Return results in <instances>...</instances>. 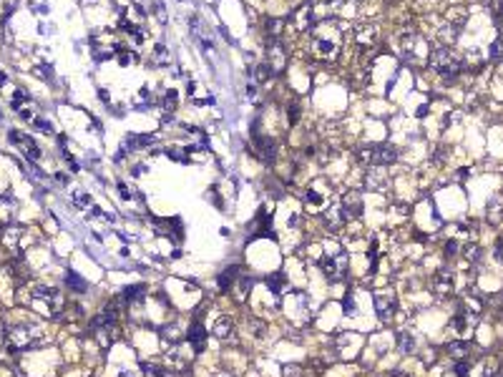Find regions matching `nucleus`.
I'll return each instance as SVG.
<instances>
[{
  "instance_id": "f257e3e1",
  "label": "nucleus",
  "mask_w": 503,
  "mask_h": 377,
  "mask_svg": "<svg viewBox=\"0 0 503 377\" xmlns=\"http://www.w3.org/2000/svg\"><path fill=\"white\" fill-rule=\"evenodd\" d=\"M430 68L443 78V81H453L460 71H463V58L458 53H453L448 46H440V48H433L430 51V58H428Z\"/></svg>"
},
{
  "instance_id": "f03ea898",
  "label": "nucleus",
  "mask_w": 503,
  "mask_h": 377,
  "mask_svg": "<svg viewBox=\"0 0 503 377\" xmlns=\"http://www.w3.org/2000/svg\"><path fill=\"white\" fill-rule=\"evenodd\" d=\"M31 304L43 317H58L66 309V299H63L61 289H53V287H36L31 292Z\"/></svg>"
},
{
  "instance_id": "7ed1b4c3",
  "label": "nucleus",
  "mask_w": 503,
  "mask_h": 377,
  "mask_svg": "<svg viewBox=\"0 0 503 377\" xmlns=\"http://www.w3.org/2000/svg\"><path fill=\"white\" fill-rule=\"evenodd\" d=\"M43 342H46V337L38 327H11V329H6V347L11 352H28Z\"/></svg>"
},
{
  "instance_id": "20e7f679",
  "label": "nucleus",
  "mask_w": 503,
  "mask_h": 377,
  "mask_svg": "<svg viewBox=\"0 0 503 377\" xmlns=\"http://www.w3.org/2000/svg\"><path fill=\"white\" fill-rule=\"evenodd\" d=\"M319 272L322 277L334 284V282H343L348 277V254L345 252H338V254H327L322 262H319Z\"/></svg>"
},
{
  "instance_id": "39448f33",
  "label": "nucleus",
  "mask_w": 503,
  "mask_h": 377,
  "mask_svg": "<svg viewBox=\"0 0 503 377\" xmlns=\"http://www.w3.org/2000/svg\"><path fill=\"white\" fill-rule=\"evenodd\" d=\"M314 31V28H312ZM312 56L314 58H319V61H324V63H329V61H334L340 56V38L338 36H322L319 31H314V38H312Z\"/></svg>"
},
{
  "instance_id": "423d86ee",
  "label": "nucleus",
  "mask_w": 503,
  "mask_h": 377,
  "mask_svg": "<svg viewBox=\"0 0 503 377\" xmlns=\"http://www.w3.org/2000/svg\"><path fill=\"white\" fill-rule=\"evenodd\" d=\"M340 212L345 217V222H358L363 217V194L360 192H345L343 202H340Z\"/></svg>"
},
{
  "instance_id": "0eeeda50",
  "label": "nucleus",
  "mask_w": 503,
  "mask_h": 377,
  "mask_svg": "<svg viewBox=\"0 0 503 377\" xmlns=\"http://www.w3.org/2000/svg\"><path fill=\"white\" fill-rule=\"evenodd\" d=\"M8 141H11V143H16V146L23 151V156H26V158H31V161H38V158H41V148H38V143H36V141H33L28 133L11 128V131H8Z\"/></svg>"
},
{
  "instance_id": "6e6552de",
  "label": "nucleus",
  "mask_w": 503,
  "mask_h": 377,
  "mask_svg": "<svg viewBox=\"0 0 503 377\" xmlns=\"http://www.w3.org/2000/svg\"><path fill=\"white\" fill-rule=\"evenodd\" d=\"M287 48L279 43V38H272L267 46V66L272 68V73H282L287 68Z\"/></svg>"
},
{
  "instance_id": "1a4fd4ad",
  "label": "nucleus",
  "mask_w": 503,
  "mask_h": 377,
  "mask_svg": "<svg viewBox=\"0 0 503 377\" xmlns=\"http://www.w3.org/2000/svg\"><path fill=\"white\" fill-rule=\"evenodd\" d=\"M365 186L373 192H385L390 186V171L388 166H368L365 168Z\"/></svg>"
},
{
  "instance_id": "9d476101",
  "label": "nucleus",
  "mask_w": 503,
  "mask_h": 377,
  "mask_svg": "<svg viewBox=\"0 0 503 377\" xmlns=\"http://www.w3.org/2000/svg\"><path fill=\"white\" fill-rule=\"evenodd\" d=\"M289 26L299 33L304 31H312L314 28V8L312 6H299L292 16H289Z\"/></svg>"
},
{
  "instance_id": "9b49d317",
  "label": "nucleus",
  "mask_w": 503,
  "mask_h": 377,
  "mask_svg": "<svg viewBox=\"0 0 503 377\" xmlns=\"http://www.w3.org/2000/svg\"><path fill=\"white\" fill-rule=\"evenodd\" d=\"M453 282H455V274H453L448 267H443V269H438V272L433 274L430 287H433V292H435L438 297H448V294H453Z\"/></svg>"
},
{
  "instance_id": "f8f14e48",
  "label": "nucleus",
  "mask_w": 503,
  "mask_h": 377,
  "mask_svg": "<svg viewBox=\"0 0 503 377\" xmlns=\"http://www.w3.org/2000/svg\"><path fill=\"white\" fill-rule=\"evenodd\" d=\"M375 307H378V317L388 324L398 309V302H395L393 292H383V294H375Z\"/></svg>"
},
{
  "instance_id": "ddd939ff",
  "label": "nucleus",
  "mask_w": 503,
  "mask_h": 377,
  "mask_svg": "<svg viewBox=\"0 0 503 377\" xmlns=\"http://www.w3.org/2000/svg\"><path fill=\"white\" fill-rule=\"evenodd\" d=\"M254 153H257L264 163H272L274 156H277V143H274L269 136H259V133H254Z\"/></svg>"
},
{
  "instance_id": "4468645a",
  "label": "nucleus",
  "mask_w": 503,
  "mask_h": 377,
  "mask_svg": "<svg viewBox=\"0 0 503 377\" xmlns=\"http://www.w3.org/2000/svg\"><path fill=\"white\" fill-rule=\"evenodd\" d=\"M398 161V148L390 143L373 146V163L370 166H393Z\"/></svg>"
},
{
  "instance_id": "2eb2a0df",
  "label": "nucleus",
  "mask_w": 503,
  "mask_h": 377,
  "mask_svg": "<svg viewBox=\"0 0 503 377\" xmlns=\"http://www.w3.org/2000/svg\"><path fill=\"white\" fill-rule=\"evenodd\" d=\"M148 66L151 68H166V66H172V53H169V48H166L163 43H156L151 51H148Z\"/></svg>"
},
{
  "instance_id": "dca6fc26",
  "label": "nucleus",
  "mask_w": 503,
  "mask_h": 377,
  "mask_svg": "<svg viewBox=\"0 0 503 377\" xmlns=\"http://www.w3.org/2000/svg\"><path fill=\"white\" fill-rule=\"evenodd\" d=\"M187 339L192 344L194 352H204L207 347V329L202 327V322H192V327L187 329Z\"/></svg>"
},
{
  "instance_id": "f3484780",
  "label": "nucleus",
  "mask_w": 503,
  "mask_h": 377,
  "mask_svg": "<svg viewBox=\"0 0 503 377\" xmlns=\"http://www.w3.org/2000/svg\"><path fill=\"white\" fill-rule=\"evenodd\" d=\"M375 41H378V28L375 26H360L355 31V43L360 48H373Z\"/></svg>"
},
{
  "instance_id": "a211bd4d",
  "label": "nucleus",
  "mask_w": 503,
  "mask_h": 377,
  "mask_svg": "<svg viewBox=\"0 0 503 377\" xmlns=\"http://www.w3.org/2000/svg\"><path fill=\"white\" fill-rule=\"evenodd\" d=\"M304 207H307V212H324V209H327V199L317 192V188H307V194H304Z\"/></svg>"
},
{
  "instance_id": "6ab92c4d",
  "label": "nucleus",
  "mask_w": 503,
  "mask_h": 377,
  "mask_svg": "<svg viewBox=\"0 0 503 377\" xmlns=\"http://www.w3.org/2000/svg\"><path fill=\"white\" fill-rule=\"evenodd\" d=\"M158 106H161V111L166 113V116H174V111H177V106H179V93L174 91V88H169V91H163V96H161V101H158Z\"/></svg>"
},
{
  "instance_id": "aec40b11",
  "label": "nucleus",
  "mask_w": 503,
  "mask_h": 377,
  "mask_svg": "<svg viewBox=\"0 0 503 377\" xmlns=\"http://www.w3.org/2000/svg\"><path fill=\"white\" fill-rule=\"evenodd\" d=\"M214 334H217L219 339H229V337L234 334V322H232V317H219V319L214 322Z\"/></svg>"
},
{
  "instance_id": "412c9836",
  "label": "nucleus",
  "mask_w": 503,
  "mask_h": 377,
  "mask_svg": "<svg viewBox=\"0 0 503 377\" xmlns=\"http://www.w3.org/2000/svg\"><path fill=\"white\" fill-rule=\"evenodd\" d=\"M395 342H398V349H400V352H405V354L415 352V337H413L408 329L395 332Z\"/></svg>"
},
{
  "instance_id": "4be33fe9",
  "label": "nucleus",
  "mask_w": 503,
  "mask_h": 377,
  "mask_svg": "<svg viewBox=\"0 0 503 377\" xmlns=\"http://www.w3.org/2000/svg\"><path fill=\"white\" fill-rule=\"evenodd\" d=\"M31 106V96L23 91V88H13V93H11V108L13 111H23V108H28Z\"/></svg>"
},
{
  "instance_id": "5701e85b",
  "label": "nucleus",
  "mask_w": 503,
  "mask_h": 377,
  "mask_svg": "<svg viewBox=\"0 0 503 377\" xmlns=\"http://www.w3.org/2000/svg\"><path fill=\"white\" fill-rule=\"evenodd\" d=\"M143 369V377H174V369L163 367V364H151V362H143L141 364Z\"/></svg>"
},
{
  "instance_id": "b1692460",
  "label": "nucleus",
  "mask_w": 503,
  "mask_h": 377,
  "mask_svg": "<svg viewBox=\"0 0 503 377\" xmlns=\"http://www.w3.org/2000/svg\"><path fill=\"white\" fill-rule=\"evenodd\" d=\"M66 284L71 287V292H76V294H83V292H88V284H86V279L83 277H78L73 269H68L66 272Z\"/></svg>"
},
{
  "instance_id": "393cba45",
  "label": "nucleus",
  "mask_w": 503,
  "mask_h": 377,
  "mask_svg": "<svg viewBox=\"0 0 503 377\" xmlns=\"http://www.w3.org/2000/svg\"><path fill=\"white\" fill-rule=\"evenodd\" d=\"M470 342H465V339H458V342H450V347H448V352H450V357L453 359H465L468 357V352H470Z\"/></svg>"
},
{
  "instance_id": "a878e982",
  "label": "nucleus",
  "mask_w": 503,
  "mask_h": 377,
  "mask_svg": "<svg viewBox=\"0 0 503 377\" xmlns=\"http://www.w3.org/2000/svg\"><path fill=\"white\" fill-rule=\"evenodd\" d=\"M272 76H274V73H272V68H269L267 63H259V66H254V68H252V78H254V83H257V86L267 83Z\"/></svg>"
},
{
  "instance_id": "bb28decb",
  "label": "nucleus",
  "mask_w": 503,
  "mask_h": 377,
  "mask_svg": "<svg viewBox=\"0 0 503 377\" xmlns=\"http://www.w3.org/2000/svg\"><path fill=\"white\" fill-rule=\"evenodd\" d=\"M267 287H269V292H274V294L284 292V274H282V272L269 274V277H267Z\"/></svg>"
},
{
  "instance_id": "cd10ccee",
  "label": "nucleus",
  "mask_w": 503,
  "mask_h": 377,
  "mask_svg": "<svg viewBox=\"0 0 503 377\" xmlns=\"http://www.w3.org/2000/svg\"><path fill=\"white\" fill-rule=\"evenodd\" d=\"M169 158H174V161H179V163H189L192 158H189V153H187V148H179V146H172V148H166L163 151Z\"/></svg>"
},
{
  "instance_id": "c85d7f7f",
  "label": "nucleus",
  "mask_w": 503,
  "mask_h": 377,
  "mask_svg": "<svg viewBox=\"0 0 503 377\" xmlns=\"http://www.w3.org/2000/svg\"><path fill=\"white\" fill-rule=\"evenodd\" d=\"M71 202H73L78 209H88V207H91V197L83 192V188H76V192L71 194Z\"/></svg>"
},
{
  "instance_id": "c756f323",
  "label": "nucleus",
  "mask_w": 503,
  "mask_h": 377,
  "mask_svg": "<svg viewBox=\"0 0 503 377\" xmlns=\"http://www.w3.org/2000/svg\"><path fill=\"white\" fill-rule=\"evenodd\" d=\"M153 103V91L148 88V86H143L141 91H138V96H136V106L138 108H146V106H151Z\"/></svg>"
},
{
  "instance_id": "7c9ffc66",
  "label": "nucleus",
  "mask_w": 503,
  "mask_h": 377,
  "mask_svg": "<svg viewBox=\"0 0 503 377\" xmlns=\"http://www.w3.org/2000/svg\"><path fill=\"white\" fill-rule=\"evenodd\" d=\"M21 234H23V232H21L18 227H8V229L3 232V244H6V247H16L18 239H21Z\"/></svg>"
},
{
  "instance_id": "2f4dec72",
  "label": "nucleus",
  "mask_w": 503,
  "mask_h": 377,
  "mask_svg": "<svg viewBox=\"0 0 503 377\" xmlns=\"http://www.w3.org/2000/svg\"><path fill=\"white\" fill-rule=\"evenodd\" d=\"M282 28H284V23H282L279 18H269V21H267V33H269L272 38H279V36H282Z\"/></svg>"
},
{
  "instance_id": "473e14b6",
  "label": "nucleus",
  "mask_w": 503,
  "mask_h": 377,
  "mask_svg": "<svg viewBox=\"0 0 503 377\" xmlns=\"http://www.w3.org/2000/svg\"><path fill=\"white\" fill-rule=\"evenodd\" d=\"M232 287H237V297H239V299H244V297H247V292H249V287H252V279H249V277H239V279H237V284H232Z\"/></svg>"
},
{
  "instance_id": "72a5a7b5",
  "label": "nucleus",
  "mask_w": 503,
  "mask_h": 377,
  "mask_svg": "<svg viewBox=\"0 0 503 377\" xmlns=\"http://www.w3.org/2000/svg\"><path fill=\"white\" fill-rule=\"evenodd\" d=\"M31 123H33V126H36L41 133H53V123H51L48 118H43V116H36Z\"/></svg>"
},
{
  "instance_id": "f704fd0d",
  "label": "nucleus",
  "mask_w": 503,
  "mask_h": 377,
  "mask_svg": "<svg viewBox=\"0 0 503 377\" xmlns=\"http://www.w3.org/2000/svg\"><path fill=\"white\" fill-rule=\"evenodd\" d=\"M463 257H465L468 262H478V259L483 257V252H480V247H478V244H468V247L463 249Z\"/></svg>"
},
{
  "instance_id": "c9c22d12",
  "label": "nucleus",
  "mask_w": 503,
  "mask_h": 377,
  "mask_svg": "<svg viewBox=\"0 0 503 377\" xmlns=\"http://www.w3.org/2000/svg\"><path fill=\"white\" fill-rule=\"evenodd\" d=\"M116 188H118V197H121L123 202H131V199H133V192H131V188H128L123 181H118V183H116Z\"/></svg>"
},
{
  "instance_id": "e433bc0d",
  "label": "nucleus",
  "mask_w": 503,
  "mask_h": 377,
  "mask_svg": "<svg viewBox=\"0 0 503 377\" xmlns=\"http://www.w3.org/2000/svg\"><path fill=\"white\" fill-rule=\"evenodd\" d=\"M287 121H289V123H297V121H299V106H297V103H289V106H287Z\"/></svg>"
},
{
  "instance_id": "4c0bfd02",
  "label": "nucleus",
  "mask_w": 503,
  "mask_h": 377,
  "mask_svg": "<svg viewBox=\"0 0 503 377\" xmlns=\"http://www.w3.org/2000/svg\"><path fill=\"white\" fill-rule=\"evenodd\" d=\"M153 16L158 18V23H166V8H163V3H156V6H153Z\"/></svg>"
},
{
  "instance_id": "58836bf2",
  "label": "nucleus",
  "mask_w": 503,
  "mask_h": 377,
  "mask_svg": "<svg viewBox=\"0 0 503 377\" xmlns=\"http://www.w3.org/2000/svg\"><path fill=\"white\" fill-rule=\"evenodd\" d=\"M458 247H460V244H458L455 239L445 242V257H455V254H458Z\"/></svg>"
},
{
  "instance_id": "ea45409f",
  "label": "nucleus",
  "mask_w": 503,
  "mask_h": 377,
  "mask_svg": "<svg viewBox=\"0 0 503 377\" xmlns=\"http://www.w3.org/2000/svg\"><path fill=\"white\" fill-rule=\"evenodd\" d=\"M490 11H493V16L503 18V0H490Z\"/></svg>"
},
{
  "instance_id": "a19ab883",
  "label": "nucleus",
  "mask_w": 503,
  "mask_h": 377,
  "mask_svg": "<svg viewBox=\"0 0 503 377\" xmlns=\"http://www.w3.org/2000/svg\"><path fill=\"white\" fill-rule=\"evenodd\" d=\"M455 374H458V377H465V374H468V362H465V359H458V364H455Z\"/></svg>"
},
{
  "instance_id": "79ce46f5",
  "label": "nucleus",
  "mask_w": 503,
  "mask_h": 377,
  "mask_svg": "<svg viewBox=\"0 0 503 377\" xmlns=\"http://www.w3.org/2000/svg\"><path fill=\"white\" fill-rule=\"evenodd\" d=\"M36 73H38V76H43V78H51V76H53V71H48V66H38V68H36Z\"/></svg>"
},
{
  "instance_id": "37998d69",
  "label": "nucleus",
  "mask_w": 503,
  "mask_h": 377,
  "mask_svg": "<svg viewBox=\"0 0 503 377\" xmlns=\"http://www.w3.org/2000/svg\"><path fill=\"white\" fill-rule=\"evenodd\" d=\"M257 93H259V91H257V83H249V86H247V98H257Z\"/></svg>"
},
{
  "instance_id": "c03bdc74",
  "label": "nucleus",
  "mask_w": 503,
  "mask_h": 377,
  "mask_svg": "<svg viewBox=\"0 0 503 377\" xmlns=\"http://www.w3.org/2000/svg\"><path fill=\"white\" fill-rule=\"evenodd\" d=\"M390 377H410V374H405V372H393Z\"/></svg>"
},
{
  "instance_id": "a18cd8bd",
  "label": "nucleus",
  "mask_w": 503,
  "mask_h": 377,
  "mask_svg": "<svg viewBox=\"0 0 503 377\" xmlns=\"http://www.w3.org/2000/svg\"><path fill=\"white\" fill-rule=\"evenodd\" d=\"M118 377H133V374H131V372H121Z\"/></svg>"
}]
</instances>
